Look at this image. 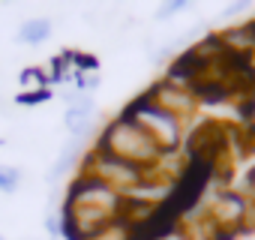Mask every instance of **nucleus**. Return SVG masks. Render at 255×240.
<instances>
[{
    "instance_id": "f257e3e1",
    "label": "nucleus",
    "mask_w": 255,
    "mask_h": 240,
    "mask_svg": "<svg viewBox=\"0 0 255 240\" xmlns=\"http://www.w3.org/2000/svg\"><path fill=\"white\" fill-rule=\"evenodd\" d=\"M48 36H51V21L48 18H30L18 30V42H27V45H39Z\"/></svg>"
},
{
    "instance_id": "f03ea898",
    "label": "nucleus",
    "mask_w": 255,
    "mask_h": 240,
    "mask_svg": "<svg viewBox=\"0 0 255 240\" xmlns=\"http://www.w3.org/2000/svg\"><path fill=\"white\" fill-rule=\"evenodd\" d=\"M90 114H93V102H90V99H81L78 105H72V108L66 111V126H69V132L81 135L84 126H87V120H90ZM87 129H90V126H87Z\"/></svg>"
},
{
    "instance_id": "7ed1b4c3",
    "label": "nucleus",
    "mask_w": 255,
    "mask_h": 240,
    "mask_svg": "<svg viewBox=\"0 0 255 240\" xmlns=\"http://www.w3.org/2000/svg\"><path fill=\"white\" fill-rule=\"evenodd\" d=\"M18 183H21V174H18V168L0 165V189H3V192H12V189H18Z\"/></svg>"
},
{
    "instance_id": "20e7f679",
    "label": "nucleus",
    "mask_w": 255,
    "mask_h": 240,
    "mask_svg": "<svg viewBox=\"0 0 255 240\" xmlns=\"http://www.w3.org/2000/svg\"><path fill=\"white\" fill-rule=\"evenodd\" d=\"M36 99H48V90H39V93H27V96H21L24 105H33Z\"/></svg>"
},
{
    "instance_id": "39448f33",
    "label": "nucleus",
    "mask_w": 255,
    "mask_h": 240,
    "mask_svg": "<svg viewBox=\"0 0 255 240\" xmlns=\"http://www.w3.org/2000/svg\"><path fill=\"white\" fill-rule=\"evenodd\" d=\"M0 240H3V237H0Z\"/></svg>"
}]
</instances>
